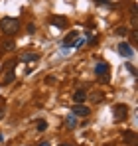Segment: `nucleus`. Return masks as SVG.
Returning a JSON list of instances; mask_svg holds the SVG:
<instances>
[{"label": "nucleus", "mask_w": 138, "mask_h": 146, "mask_svg": "<svg viewBox=\"0 0 138 146\" xmlns=\"http://www.w3.org/2000/svg\"><path fill=\"white\" fill-rule=\"evenodd\" d=\"M36 128H38V132H44V130L47 128V122L46 121H38V126H36Z\"/></svg>", "instance_id": "2eb2a0df"}, {"label": "nucleus", "mask_w": 138, "mask_h": 146, "mask_svg": "<svg viewBox=\"0 0 138 146\" xmlns=\"http://www.w3.org/2000/svg\"><path fill=\"white\" fill-rule=\"evenodd\" d=\"M38 59H40V53H32V51L24 53L20 57V61H24V63H32V61H38Z\"/></svg>", "instance_id": "39448f33"}, {"label": "nucleus", "mask_w": 138, "mask_h": 146, "mask_svg": "<svg viewBox=\"0 0 138 146\" xmlns=\"http://www.w3.org/2000/svg\"><path fill=\"white\" fill-rule=\"evenodd\" d=\"M87 99V93L83 91V89H77L75 93H73V103H83Z\"/></svg>", "instance_id": "6e6552de"}, {"label": "nucleus", "mask_w": 138, "mask_h": 146, "mask_svg": "<svg viewBox=\"0 0 138 146\" xmlns=\"http://www.w3.org/2000/svg\"><path fill=\"white\" fill-rule=\"evenodd\" d=\"M16 63H18L16 59H10V61H8V65H6V69H8V71H14V67H16Z\"/></svg>", "instance_id": "f3484780"}, {"label": "nucleus", "mask_w": 138, "mask_h": 146, "mask_svg": "<svg viewBox=\"0 0 138 146\" xmlns=\"http://www.w3.org/2000/svg\"><path fill=\"white\" fill-rule=\"evenodd\" d=\"M97 4H109V0H95Z\"/></svg>", "instance_id": "412c9836"}, {"label": "nucleus", "mask_w": 138, "mask_h": 146, "mask_svg": "<svg viewBox=\"0 0 138 146\" xmlns=\"http://www.w3.org/2000/svg\"><path fill=\"white\" fill-rule=\"evenodd\" d=\"M77 36H79L77 32H71V34H67V38L63 40V48H71V46H73V42L77 40Z\"/></svg>", "instance_id": "0eeeda50"}, {"label": "nucleus", "mask_w": 138, "mask_h": 146, "mask_svg": "<svg viewBox=\"0 0 138 146\" xmlns=\"http://www.w3.org/2000/svg\"><path fill=\"white\" fill-rule=\"evenodd\" d=\"M95 73L97 75H107L109 73V63H97L95 65Z\"/></svg>", "instance_id": "9d476101"}, {"label": "nucleus", "mask_w": 138, "mask_h": 146, "mask_svg": "<svg viewBox=\"0 0 138 146\" xmlns=\"http://www.w3.org/2000/svg\"><path fill=\"white\" fill-rule=\"evenodd\" d=\"M118 48V53L122 55V57H132V48L126 44V42H122V44H118L116 46Z\"/></svg>", "instance_id": "20e7f679"}, {"label": "nucleus", "mask_w": 138, "mask_h": 146, "mask_svg": "<svg viewBox=\"0 0 138 146\" xmlns=\"http://www.w3.org/2000/svg\"><path fill=\"white\" fill-rule=\"evenodd\" d=\"M2 117H4V111H2V109H0V119H2Z\"/></svg>", "instance_id": "5701e85b"}, {"label": "nucleus", "mask_w": 138, "mask_h": 146, "mask_svg": "<svg viewBox=\"0 0 138 146\" xmlns=\"http://www.w3.org/2000/svg\"><path fill=\"white\" fill-rule=\"evenodd\" d=\"M14 79H16L14 71H6V75H4V83H12Z\"/></svg>", "instance_id": "4468645a"}, {"label": "nucleus", "mask_w": 138, "mask_h": 146, "mask_svg": "<svg viewBox=\"0 0 138 146\" xmlns=\"http://www.w3.org/2000/svg\"><path fill=\"white\" fill-rule=\"evenodd\" d=\"M91 99L95 101V103H103V99H105V97H103V93H95V97H91Z\"/></svg>", "instance_id": "a211bd4d"}, {"label": "nucleus", "mask_w": 138, "mask_h": 146, "mask_svg": "<svg viewBox=\"0 0 138 146\" xmlns=\"http://www.w3.org/2000/svg\"><path fill=\"white\" fill-rule=\"evenodd\" d=\"M122 138H124V142H126V144H130V146L136 144V134H134L132 130H126V132L122 134Z\"/></svg>", "instance_id": "423d86ee"}, {"label": "nucleus", "mask_w": 138, "mask_h": 146, "mask_svg": "<svg viewBox=\"0 0 138 146\" xmlns=\"http://www.w3.org/2000/svg\"><path fill=\"white\" fill-rule=\"evenodd\" d=\"M14 48H16V44H14V40H12V38H8V40H4V42H2V49L12 51Z\"/></svg>", "instance_id": "f8f14e48"}, {"label": "nucleus", "mask_w": 138, "mask_h": 146, "mask_svg": "<svg viewBox=\"0 0 138 146\" xmlns=\"http://www.w3.org/2000/svg\"><path fill=\"white\" fill-rule=\"evenodd\" d=\"M128 34H130V40H132V44L136 46V42H138V36H136V30H128Z\"/></svg>", "instance_id": "dca6fc26"}, {"label": "nucleus", "mask_w": 138, "mask_h": 146, "mask_svg": "<svg viewBox=\"0 0 138 146\" xmlns=\"http://www.w3.org/2000/svg\"><path fill=\"white\" fill-rule=\"evenodd\" d=\"M126 67H128V71L132 73V75H136V69H134V67H132V65H130V63H126Z\"/></svg>", "instance_id": "aec40b11"}, {"label": "nucleus", "mask_w": 138, "mask_h": 146, "mask_svg": "<svg viewBox=\"0 0 138 146\" xmlns=\"http://www.w3.org/2000/svg\"><path fill=\"white\" fill-rule=\"evenodd\" d=\"M115 34H116V36H122V38H126V36H128V28H126V26H120V28H116Z\"/></svg>", "instance_id": "ddd939ff"}, {"label": "nucleus", "mask_w": 138, "mask_h": 146, "mask_svg": "<svg viewBox=\"0 0 138 146\" xmlns=\"http://www.w3.org/2000/svg\"><path fill=\"white\" fill-rule=\"evenodd\" d=\"M26 32H28V34H34V32H36V26H34V24H28Z\"/></svg>", "instance_id": "6ab92c4d"}, {"label": "nucleus", "mask_w": 138, "mask_h": 146, "mask_svg": "<svg viewBox=\"0 0 138 146\" xmlns=\"http://www.w3.org/2000/svg\"><path fill=\"white\" fill-rule=\"evenodd\" d=\"M61 146H71V144H61Z\"/></svg>", "instance_id": "b1692460"}, {"label": "nucleus", "mask_w": 138, "mask_h": 146, "mask_svg": "<svg viewBox=\"0 0 138 146\" xmlns=\"http://www.w3.org/2000/svg\"><path fill=\"white\" fill-rule=\"evenodd\" d=\"M40 146H49V142H40Z\"/></svg>", "instance_id": "4be33fe9"}, {"label": "nucleus", "mask_w": 138, "mask_h": 146, "mask_svg": "<svg viewBox=\"0 0 138 146\" xmlns=\"http://www.w3.org/2000/svg\"><path fill=\"white\" fill-rule=\"evenodd\" d=\"M0 30L4 36H16V32L20 30V20L18 18H2L0 20Z\"/></svg>", "instance_id": "f257e3e1"}, {"label": "nucleus", "mask_w": 138, "mask_h": 146, "mask_svg": "<svg viewBox=\"0 0 138 146\" xmlns=\"http://www.w3.org/2000/svg\"><path fill=\"white\" fill-rule=\"evenodd\" d=\"M113 117H115L116 122L124 121V119L128 117V107H126V105H116L115 109H113Z\"/></svg>", "instance_id": "7ed1b4c3"}, {"label": "nucleus", "mask_w": 138, "mask_h": 146, "mask_svg": "<svg viewBox=\"0 0 138 146\" xmlns=\"http://www.w3.org/2000/svg\"><path fill=\"white\" fill-rule=\"evenodd\" d=\"M65 126L67 128H77V117L75 115H69L67 119H65Z\"/></svg>", "instance_id": "9b49d317"}, {"label": "nucleus", "mask_w": 138, "mask_h": 146, "mask_svg": "<svg viewBox=\"0 0 138 146\" xmlns=\"http://www.w3.org/2000/svg\"><path fill=\"white\" fill-rule=\"evenodd\" d=\"M89 113H91V109L89 107H85L83 103H75L73 105V109H71V115H75L77 119L81 117V119H85V117H89Z\"/></svg>", "instance_id": "f03ea898"}, {"label": "nucleus", "mask_w": 138, "mask_h": 146, "mask_svg": "<svg viewBox=\"0 0 138 146\" xmlns=\"http://www.w3.org/2000/svg\"><path fill=\"white\" fill-rule=\"evenodd\" d=\"M51 24L55 28H65L67 26V18H59V16H53L51 18Z\"/></svg>", "instance_id": "1a4fd4ad"}]
</instances>
